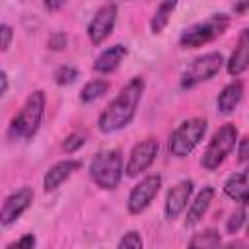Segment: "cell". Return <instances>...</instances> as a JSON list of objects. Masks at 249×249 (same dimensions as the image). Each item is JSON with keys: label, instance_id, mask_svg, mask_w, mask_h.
<instances>
[{"label": "cell", "instance_id": "1", "mask_svg": "<svg viewBox=\"0 0 249 249\" xmlns=\"http://www.w3.org/2000/svg\"><path fill=\"white\" fill-rule=\"evenodd\" d=\"M144 88H146L144 78H140V76L130 78L119 89V93L109 101V105L101 111V115L97 119V128L101 132L109 134V132H117L124 126H128L136 115Z\"/></svg>", "mask_w": 249, "mask_h": 249}, {"label": "cell", "instance_id": "2", "mask_svg": "<svg viewBox=\"0 0 249 249\" xmlns=\"http://www.w3.org/2000/svg\"><path fill=\"white\" fill-rule=\"evenodd\" d=\"M45 105H47V99L41 89H35L33 93H29L21 109L18 111V115H14V119L10 121L8 136L12 140H31L43 123Z\"/></svg>", "mask_w": 249, "mask_h": 249}, {"label": "cell", "instance_id": "3", "mask_svg": "<svg viewBox=\"0 0 249 249\" xmlns=\"http://www.w3.org/2000/svg\"><path fill=\"white\" fill-rule=\"evenodd\" d=\"M123 173H124V167H123V156L119 150H101L93 156L89 163V177L103 191L117 189L123 179Z\"/></svg>", "mask_w": 249, "mask_h": 249}, {"label": "cell", "instance_id": "4", "mask_svg": "<svg viewBox=\"0 0 249 249\" xmlns=\"http://www.w3.org/2000/svg\"><path fill=\"white\" fill-rule=\"evenodd\" d=\"M230 23H231V18L228 14H212L204 21H198V23H193L191 27H187L179 37V45L183 49L202 47V45L218 39L230 27Z\"/></svg>", "mask_w": 249, "mask_h": 249}, {"label": "cell", "instance_id": "5", "mask_svg": "<svg viewBox=\"0 0 249 249\" xmlns=\"http://www.w3.org/2000/svg\"><path fill=\"white\" fill-rule=\"evenodd\" d=\"M206 128H208V123L202 117H193L183 121L169 136V142H167L169 154L173 158H187L200 144V140L206 134Z\"/></svg>", "mask_w": 249, "mask_h": 249}, {"label": "cell", "instance_id": "6", "mask_svg": "<svg viewBox=\"0 0 249 249\" xmlns=\"http://www.w3.org/2000/svg\"><path fill=\"white\" fill-rule=\"evenodd\" d=\"M235 144H237V126L231 124V123L222 124L212 134V138H210V142H208V146L202 154V160H200L202 167L208 169V171L218 169L224 163V160L231 154Z\"/></svg>", "mask_w": 249, "mask_h": 249}, {"label": "cell", "instance_id": "7", "mask_svg": "<svg viewBox=\"0 0 249 249\" xmlns=\"http://www.w3.org/2000/svg\"><path fill=\"white\" fill-rule=\"evenodd\" d=\"M224 66V56L220 53H206L202 56H196L183 72L181 76V88L189 89L195 88L210 78H214Z\"/></svg>", "mask_w": 249, "mask_h": 249}, {"label": "cell", "instance_id": "8", "mask_svg": "<svg viewBox=\"0 0 249 249\" xmlns=\"http://www.w3.org/2000/svg\"><path fill=\"white\" fill-rule=\"evenodd\" d=\"M160 189H161V175L152 173V175H146L144 179H140L128 193V198H126L128 212L142 214L152 204V200L158 196Z\"/></svg>", "mask_w": 249, "mask_h": 249}, {"label": "cell", "instance_id": "9", "mask_svg": "<svg viewBox=\"0 0 249 249\" xmlns=\"http://www.w3.org/2000/svg\"><path fill=\"white\" fill-rule=\"evenodd\" d=\"M158 152H160V144H158L156 138H144V140H140L138 144L132 146V150L128 154V160H126V165H124V173L128 177L140 175L142 171H146L156 161Z\"/></svg>", "mask_w": 249, "mask_h": 249}, {"label": "cell", "instance_id": "10", "mask_svg": "<svg viewBox=\"0 0 249 249\" xmlns=\"http://www.w3.org/2000/svg\"><path fill=\"white\" fill-rule=\"evenodd\" d=\"M115 23H117V6L113 2L103 4L101 8H97L91 21L88 23V37H89L91 45L93 47L101 45L113 33Z\"/></svg>", "mask_w": 249, "mask_h": 249}, {"label": "cell", "instance_id": "11", "mask_svg": "<svg viewBox=\"0 0 249 249\" xmlns=\"http://www.w3.org/2000/svg\"><path fill=\"white\" fill-rule=\"evenodd\" d=\"M31 200H33V189L29 187H21L18 189L16 193L8 195L2 202V210H0V224L4 228L12 226L29 206H31Z\"/></svg>", "mask_w": 249, "mask_h": 249}, {"label": "cell", "instance_id": "12", "mask_svg": "<svg viewBox=\"0 0 249 249\" xmlns=\"http://www.w3.org/2000/svg\"><path fill=\"white\" fill-rule=\"evenodd\" d=\"M193 181L191 179H181L179 183H175L169 191H167V196H165V204H163V214L167 220H175L185 208H187V202L193 195Z\"/></svg>", "mask_w": 249, "mask_h": 249}, {"label": "cell", "instance_id": "13", "mask_svg": "<svg viewBox=\"0 0 249 249\" xmlns=\"http://www.w3.org/2000/svg\"><path fill=\"white\" fill-rule=\"evenodd\" d=\"M249 68V27H243L239 31L235 49L231 51L228 62H226V70L230 76L237 78L239 74H243Z\"/></svg>", "mask_w": 249, "mask_h": 249}, {"label": "cell", "instance_id": "14", "mask_svg": "<svg viewBox=\"0 0 249 249\" xmlns=\"http://www.w3.org/2000/svg\"><path fill=\"white\" fill-rule=\"evenodd\" d=\"M82 167V163L78 160H62V161H56L54 165H51L43 177V191L45 193H53L56 191L62 183L68 181V177L78 171Z\"/></svg>", "mask_w": 249, "mask_h": 249}, {"label": "cell", "instance_id": "15", "mask_svg": "<svg viewBox=\"0 0 249 249\" xmlns=\"http://www.w3.org/2000/svg\"><path fill=\"white\" fill-rule=\"evenodd\" d=\"M224 193L233 202L247 206L249 204V167L239 171V173L230 175L224 183Z\"/></svg>", "mask_w": 249, "mask_h": 249}, {"label": "cell", "instance_id": "16", "mask_svg": "<svg viewBox=\"0 0 249 249\" xmlns=\"http://www.w3.org/2000/svg\"><path fill=\"white\" fill-rule=\"evenodd\" d=\"M126 54H128L126 45L117 43V45L105 49V51L95 58L93 70L99 72V74H111V72H115V70L121 66V62H123V58H124Z\"/></svg>", "mask_w": 249, "mask_h": 249}, {"label": "cell", "instance_id": "17", "mask_svg": "<svg viewBox=\"0 0 249 249\" xmlns=\"http://www.w3.org/2000/svg\"><path fill=\"white\" fill-rule=\"evenodd\" d=\"M214 195H216L214 187H202V191L196 193L195 200L187 208L185 226H195V224H198L202 220V216L208 212V208H210V204L214 200Z\"/></svg>", "mask_w": 249, "mask_h": 249}, {"label": "cell", "instance_id": "18", "mask_svg": "<svg viewBox=\"0 0 249 249\" xmlns=\"http://www.w3.org/2000/svg\"><path fill=\"white\" fill-rule=\"evenodd\" d=\"M243 97V82L241 80H233L230 84H226L222 88V91L218 93V99H216V105H218V111L222 115H230L233 113V109L239 105Z\"/></svg>", "mask_w": 249, "mask_h": 249}, {"label": "cell", "instance_id": "19", "mask_svg": "<svg viewBox=\"0 0 249 249\" xmlns=\"http://www.w3.org/2000/svg\"><path fill=\"white\" fill-rule=\"evenodd\" d=\"M177 2L179 0H160V6L156 8V12H154V16L150 19V29H152L154 35H158V33H161L165 29V25L171 19L173 10L177 8Z\"/></svg>", "mask_w": 249, "mask_h": 249}, {"label": "cell", "instance_id": "20", "mask_svg": "<svg viewBox=\"0 0 249 249\" xmlns=\"http://www.w3.org/2000/svg\"><path fill=\"white\" fill-rule=\"evenodd\" d=\"M107 89H109V82H107V80L93 78V80H89V82L82 88L80 99H82L84 103H93V101L99 99L103 93H107Z\"/></svg>", "mask_w": 249, "mask_h": 249}, {"label": "cell", "instance_id": "21", "mask_svg": "<svg viewBox=\"0 0 249 249\" xmlns=\"http://www.w3.org/2000/svg\"><path fill=\"white\" fill-rule=\"evenodd\" d=\"M220 241L222 239H220L218 230L208 228V230H204L200 233H195L191 237V241H189V247H216V245H220Z\"/></svg>", "mask_w": 249, "mask_h": 249}, {"label": "cell", "instance_id": "22", "mask_svg": "<svg viewBox=\"0 0 249 249\" xmlns=\"http://www.w3.org/2000/svg\"><path fill=\"white\" fill-rule=\"evenodd\" d=\"M78 76H80V70H78L76 66H72V64H62V66H58V68L54 70V74H53L54 84H58V86H70V84L76 82Z\"/></svg>", "mask_w": 249, "mask_h": 249}, {"label": "cell", "instance_id": "23", "mask_svg": "<svg viewBox=\"0 0 249 249\" xmlns=\"http://www.w3.org/2000/svg\"><path fill=\"white\" fill-rule=\"evenodd\" d=\"M245 220H247V212H245V208H243V204H241V208H237V210H233L231 212V216H230V220H228V224H226V230H228V233H237L239 230H241V226L245 224Z\"/></svg>", "mask_w": 249, "mask_h": 249}, {"label": "cell", "instance_id": "24", "mask_svg": "<svg viewBox=\"0 0 249 249\" xmlns=\"http://www.w3.org/2000/svg\"><path fill=\"white\" fill-rule=\"evenodd\" d=\"M86 144V136L84 134H78V132H72L68 134L64 140H62V150L66 154H74L78 148H82Z\"/></svg>", "mask_w": 249, "mask_h": 249}, {"label": "cell", "instance_id": "25", "mask_svg": "<svg viewBox=\"0 0 249 249\" xmlns=\"http://www.w3.org/2000/svg\"><path fill=\"white\" fill-rule=\"evenodd\" d=\"M144 245V241H142V237H140V233L138 231H134V230H130V231H126L121 239H119V243H117V247L119 249H123V247H130V249H140Z\"/></svg>", "mask_w": 249, "mask_h": 249}, {"label": "cell", "instance_id": "26", "mask_svg": "<svg viewBox=\"0 0 249 249\" xmlns=\"http://www.w3.org/2000/svg\"><path fill=\"white\" fill-rule=\"evenodd\" d=\"M47 45H49L51 51H62V49H66V45H68V37H66V33H62V31H54V33L49 37Z\"/></svg>", "mask_w": 249, "mask_h": 249}, {"label": "cell", "instance_id": "27", "mask_svg": "<svg viewBox=\"0 0 249 249\" xmlns=\"http://www.w3.org/2000/svg\"><path fill=\"white\" fill-rule=\"evenodd\" d=\"M0 37H2V43H0V51L6 53L12 45V39H14V29L8 25V23H2L0 25Z\"/></svg>", "mask_w": 249, "mask_h": 249}, {"label": "cell", "instance_id": "28", "mask_svg": "<svg viewBox=\"0 0 249 249\" xmlns=\"http://www.w3.org/2000/svg\"><path fill=\"white\" fill-rule=\"evenodd\" d=\"M237 161L239 163H249V134L239 140V146H237Z\"/></svg>", "mask_w": 249, "mask_h": 249}, {"label": "cell", "instance_id": "29", "mask_svg": "<svg viewBox=\"0 0 249 249\" xmlns=\"http://www.w3.org/2000/svg\"><path fill=\"white\" fill-rule=\"evenodd\" d=\"M35 245H37L35 235H33V233H25V235H21L19 239L12 241V243L8 245V249H12V247H27V249H31V247H35Z\"/></svg>", "mask_w": 249, "mask_h": 249}, {"label": "cell", "instance_id": "30", "mask_svg": "<svg viewBox=\"0 0 249 249\" xmlns=\"http://www.w3.org/2000/svg\"><path fill=\"white\" fill-rule=\"evenodd\" d=\"M45 2V8L49 10V12H56V10H60L68 0H43Z\"/></svg>", "mask_w": 249, "mask_h": 249}, {"label": "cell", "instance_id": "31", "mask_svg": "<svg viewBox=\"0 0 249 249\" xmlns=\"http://www.w3.org/2000/svg\"><path fill=\"white\" fill-rule=\"evenodd\" d=\"M0 82H2L0 95H6V91H8V74H6V70H2V72H0Z\"/></svg>", "mask_w": 249, "mask_h": 249}, {"label": "cell", "instance_id": "32", "mask_svg": "<svg viewBox=\"0 0 249 249\" xmlns=\"http://www.w3.org/2000/svg\"><path fill=\"white\" fill-rule=\"evenodd\" d=\"M247 8H249V0H239V2H235V6H233V10H235L237 14L245 12Z\"/></svg>", "mask_w": 249, "mask_h": 249}, {"label": "cell", "instance_id": "33", "mask_svg": "<svg viewBox=\"0 0 249 249\" xmlns=\"http://www.w3.org/2000/svg\"><path fill=\"white\" fill-rule=\"evenodd\" d=\"M245 235H247V239H249V224H247V228H245Z\"/></svg>", "mask_w": 249, "mask_h": 249}]
</instances>
